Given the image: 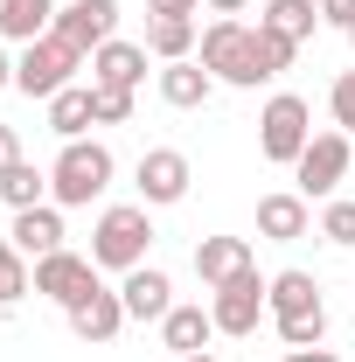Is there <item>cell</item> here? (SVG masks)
I'll list each match as a JSON object with an SVG mask.
<instances>
[{
  "mask_svg": "<svg viewBox=\"0 0 355 362\" xmlns=\"http://www.w3.org/2000/svg\"><path fill=\"white\" fill-rule=\"evenodd\" d=\"M209 90H216V77H209L195 56H181V63H161V98H168L175 112H195V105H209Z\"/></svg>",
  "mask_w": 355,
  "mask_h": 362,
  "instance_id": "cell-19",
  "label": "cell"
},
{
  "mask_svg": "<svg viewBox=\"0 0 355 362\" xmlns=\"http://www.w3.org/2000/svg\"><path fill=\"white\" fill-rule=\"evenodd\" d=\"M258 265L251 258V237H202L195 244V279L216 293V286H230V279H244V272Z\"/></svg>",
  "mask_w": 355,
  "mask_h": 362,
  "instance_id": "cell-15",
  "label": "cell"
},
{
  "mask_svg": "<svg viewBox=\"0 0 355 362\" xmlns=\"http://www.w3.org/2000/svg\"><path fill=\"white\" fill-rule=\"evenodd\" d=\"M0 202H7V209H35V202H49V168H35V160L21 153V160L0 175Z\"/></svg>",
  "mask_w": 355,
  "mask_h": 362,
  "instance_id": "cell-23",
  "label": "cell"
},
{
  "mask_svg": "<svg viewBox=\"0 0 355 362\" xmlns=\"http://www.w3.org/2000/svg\"><path fill=\"white\" fill-rule=\"evenodd\" d=\"M28 293H35V272L14 251V237H0V307H14V300H28Z\"/></svg>",
  "mask_w": 355,
  "mask_h": 362,
  "instance_id": "cell-25",
  "label": "cell"
},
{
  "mask_svg": "<svg viewBox=\"0 0 355 362\" xmlns=\"http://www.w3.org/2000/svg\"><path fill=\"white\" fill-rule=\"evenodd\" d=\"M327 112H334V133L355 139V70H342L334 77V90H327Z\"/></svg>",
  "mask_w": 355,
  "mask_h": 362,
  "instance_id": "cell-28",
  "label": "cell"
},
{
  "mask_svg": "<svg viewBox=\"0 0 355 362\" xmlns=\"http://www.w3.org/2000/svg\"><path fill=\"white\" fill-rule=\"evenodd\" d=\"M320 21L349 35V28H355V0H320Z\"/></svg>",
  "mask_w": 355,
  "mask_h": 362,
  "instance_id": "cell-29",
  "label": "cell"
},
{
  "mask_svg": "<svg viewBox=\"0 0 355 362\" xmlns=\"http://www.w3.org/2000/svg\"><path fill=\"white\" fill-rule=\"evenodd\" d=\"M139 77H146V42H112L91 56V84H119V90H139Z\"/></svg>",
  "mask_w": 355,
  "mask_h": 362,
  "instance_id": "cell-17",
  "label": "cell"
},
{
  "mask_svg": "<svg viewBox=\"0 0 355 362\" xmlns=\"http://www.w3.org/2000/svg\"><path fill=\"white\" fill-rule=\"evenodd\" d=\"M188 181H195V168H188V153L181 146H146L133 168V188L146 209H175L181 195H188Z\"/></svg>",
  "mask_w": 355,
  "mask_h": 362,
  "instance_id": "cell-9",
  "label": "cell"
},
{
  "mask_svg": "<svg viewBox=\"0 0 355 362\" xmlns=\"http://www.w3.org/2000/svg\"><path fill=\"white\" fill-rule=\"evenodd\" d=\"M63 320H70V334H77L84 349H105V341L126 334V300H119L112 286H91L77 307H63Z\"/></svg>",
  "mask_w": 355,
  "mask_h": 362,
  "instance_id": "cell-11",
  "label": "cell"
},
{
  "mask_svg": "<svg viewBox=\"0 0 355 362\" xmlns=\"http://www.w3.org/2000/svg\"><path fill=\"white\" fill-rule=\"evenodd\" d=\"M14 251L21 258H49V251H63V209L56 202H35V209H14Z\"/></svg>",
  "mask_w": 355,
  "mask_h": 362,
  "instance_id": "cell-16",
  "label": "cell"
},
{
  "mask_svg": "<svg viewBox=\"0 0 355 362\" xmlns=\"http://www.w3.org/2000/svg\"><path fill=\"white\" fill-rule=\"evenodd\" d=\"M112 175H119V160H112L105 139H63V153L49 160V202L56 209H91L112 188Z\"/></svg>",
  "mask_w": 355,
  "mask_h": 362,
  "instance_id": "cell-2",
  "label": "cell"
},
{
  "mask_svg": "<svg viewBox=\"0 0 355 362\" xmlns=\"http://www.w3.org/2000/svg\"><path fill=\"white\" fill-rule=\"evenodd\" d=\"M153 14H168V21H195L202 0H153Z\"/></svg>",
  "mask_w": 355,
  "mask_h": 362,
  "instance_id": "cell-30",
  "label": "cell"
},
{
  "mask_svg": "<svg viewBox=\"0 0 355 362\" xmlns=\"http://www.w3.org/2000/svg\"><path fill=\"white\" fill-rule=\"evenodd\" d=\"M119 300H126V320H153L161 327V320L175 314V279L161 265H133L119 279Z\"/></svg>",
  "mask_w": 355,
  "mask_h": 362,
  "instance_id": "cell-13",
  "label": "cell"
},
{
  "mask_svg": "<svg viewBox=\"0 0 355 362\" xmlns=\"http://www.w3.org/2000/svg\"><path fill=\"white\" fill-rule=\"evenodd\" d=\"M307 139H313V112H307V98H293V90L265 98V112H258V153H265L272 168H293V160L307 153Z\"/></svg>",
  "mask_w": 355,
  "mask_h": 362,
  "instance_id": "cell-6",
  "label": "cell"
},
{
  "mask_svg": "<svg viewBox=\"0 0 355 362\" xmlns=\"http://www.w3.org/2000/svg\"><path fill=\"white\" fill-rule=\"evenodd\" d=\"M202 7H209V14H244L251 0H202Z\"/></svg>",
  "mask_w": 355,
  "mask_h": 362,
  "instance_id": "cell-33",
  "label": "cell"
},
{
  "mask_svg": "<svg viewBox=\"0 0 355 362\" xmlns=\"http://www.w3.org/2000/svg\"><path fill=\"white\" fill-rule=\"evenodd\" d=\"M195 63L216 77V84H265V56H258V28L251 21H237V14H216L209 28H202V42H195Z\"/></svg>",
  "mask_w": 355,
  "mask_h": 362,
  "instance_id": "cell-3",
  "label": "cell"
},
{
  "mask_svg": "<svg viewBox=\"0 0 355 362\" xmlns=\"http://www.w3.org/2000/svg\"><path fill=\"white\" fill-rule=\"evenodd\" d=\"M181 362H216V356H181Z\"/></svg>",
  "mask_w": 355,
  "mask_h": 362,
  "instance_id": "cell-35",
  "label": "cell"
},
{
  "mask_svg": "<svg viewBox=\"0 0 355 362\" xmlns=\"http://www.w3.org/2000/svg\"><path fill=\"white\" fill-rule=\"evenodd\" d=\"M349 168H355V139L349 133H313L307 153L293 160V181H300L307 202H334V188H342Z\"/></svg>",
  "mask_w": 355,
  "mask_h": 362,
  "instance_id": "cell-7",
  "label": "cell"
},
{
  "mask_svg": "<svg viewBox=\"0 0 355 362\" xmlns=\"http://www.w3.org/2000/svg\"><path fill=\"white\" fill-rule=\"evenodd\" d=\"M349 49H355V28H349Z\"/></svg>",
  "mask_w": 355,
  "mask_h": 362,
  "instance_id": "cell-36",
  "label": "cell"
},
{
  "mask_svg": "<svg viewBox=\"0 0 355 362\" xmlns=\"http://www.w3.org/2000/svg\"><path fill=\"white\" fill-rule=\"evenodd\" d=\"M91 112H98V126H126V119H133V90L91 84Z\"/></svg>",
  "mask_w": 355,
  "mask_h": 362,
  "instance_id": "cell-27",
  "label": "cell"
},
{
  "mask_svg": "<svg viewBox=\"0 0 355 362\" xmlns=\"http://www.w3.org/2000/svg\"><path fill=\"white\" fill-rule=\"evenodd\" d=\"M307 230H313V202L300 195V188L258 195V237H272V244H300Z\"/></svg>",
  "mask_w": 355,
  "mask_h": 362,
  "instance_id": "cell-14",
  "label": "cell"
},
{
  "mask_svg": "<svg viewBox=\"0 0 355 362\" xmlns=\"http://www.w3.org/2000/svg\"><path fill=\"white\" fill-rule=\"evenodd\" d=\"M272 279H258V265L244 272V279H230V286H216V300H209V314H216V334H258V320L272 314Z\"/></svg>",
  "mask_w": 355,
  "mask_h": 362,
  "instance_id": "cell-8",
  "label": "cell"
},
{
  "mask_svg": "<svg viewBox=\"0 0 355 362\" xmlns=\"http://www.w3.org/2000/svg\"><path fill=\"white\" fill-rule=\"evenodd\" d=\"M14 160H21V139H14V126H0V175H7Z\"/></svg>",
  "mask_w": 355,
  "mask_h": 362,
  "instance_id": "cell-31",
  "label": "cell"
},
{
  "mask_svg": "<svg viewBox=\"0 0 355 362\" xmlns=\"http://www.w3.org/2000/svg\"><path fill=\"white\" fill-rule=\"evenodd\" d=\"M0 90H14V56L0 49Z\"/></svg>",
  "mask_w": 355,
  "mask_h": 362,
  "instance_id": "cell-34",
  "label": "cell"
},
{
  "mask_svg": "<svg viewBox=\"0 0 355 362\" xmlns=\"http://www.w3.org/2000/svg\"><path fill=\"white\" fill-rule=\"evenodd\" d=\"M91 126H98V112H91V84H70L49 98V133L56 139H84Z\"/></svg>",
  "mask_w": 355,
  "mask_h": 362,
  "instance_id": "cell-22",
  "label": "cell"
},
{
  "mask_svg": "<svg viewBox=\"0 0 355 362\" xmlns=\"http://www.w3.org/2000/svg\"><path fill=\"white\" fill-rule=\"evenodd\" d=\"M146 244H153V216H146V202H112V209H98V223H91V265L98 272H126L146 265Z\"/></svg>",
  "mask_w": 355,
  "mask_h": 362,
  "instance_id": "cell-4",
  "label": "cell"
},
{
  "mask_svg": "<svg viewBox=\"0 0 355 362\" xmlns=\"http://www.w3.org/2000/svg\"><path fill=\"white\" fill-rule=\"evenodd\" d=\"M209 334H216V314H209V307H181L175 300V314L161 320V341H168V356H202V349H209Z\"/></svg>",
  "mask_w": 355,
  "mask_h": 362,
  "instance_id": "cell-18",
  "label": "cell"
},
{
  "mask_svg": "<svg viewBox=\"0 0 355 362\" xmlns=\"http://www.w3.org/2000/svg\"><path fill=\"white\" fill-rule=\"evenodd\" d=\"M320 237H327V244H342V251H355V202H349V195L320 202Z\"/></svg>",
  "mask_w": 355,
  "mask_h": 362,
  "instance_id": "cell-26",
  "label": "cell"
},
{
  "mask_svg": "<svg viewBox=\"0 0 355 362\" xmlns=\"http://www.w3.org/2000/svg\"><path fill=\"white\" fill-rule=\"evenodd\" d=\"M286 362H342L334 349H286Z\"/></svg>",
  "mask_w": 355,
  "mask_h": 362,
  "instance_id": "cell-32",
  "label": "cell"
},
{
  "mask_svg": "<svg viewBox=\"0 0 355 362\" xmlns=\"http://www.w3.org/2000/svg\"><path fill=\"white\" fill-rule=\"evenodd\" d=\"M258 28H272V35H286V42L300 49L320 28V0H265V14H258Z\"/></svg>",
  "mask_w": 355,
  "mask_h": 362,
  "instance_id": "cell-21",
  "label": "cell"
},
{
  "mask_svg": "<svg viewBox=\"0 0 355 362\" xmlns=\"http://www.w3.org/2000/svg\"><path fill=\"white\" fill-rule=\"evenodd\" d=\"M195 42H202V28H195V21H168V14H153V21H146V56H161V63L195 56Z\"/></svg>",
  "mask_w": 355,
  "mask_h": 362,
  "instance_id": "cell-24",
  "label": "cell"
},
{
  "mask_svg": "<svg viewBox=\"0 0 355 362\" xmlns=\"http://www.w3.org/2000/svg\"><path fill=\"white\" fill-rule=\"evenodd\" d=\"M56 28V0H0V42H42Z\"/></svg>",
  "mask_w": 355,
  "mask_h": 362,
  "instance_id": "cell-20",
  "label": "cell"
},
{
  "mask_svg": "<svg viewBox=\"0 0 355 362\" xmlns=\"http://www.w3.org/2000/svg\"><path fill=\"white\" fill-rule=\"evenodd\" d=\"M91 286H98V265H91V258H77L70 244H63V251H49V258H35V293H42V300H56V307H77Z\"/></svg>",
  "mask_w": 355,
  "mask_h": 362,
  "instance_id": "cell-12",
  "label": "cell"
},
{
  "mask_svg": "<svg viewBox=\"0 0 355 362\" xmlns=\"http://www.w3.org/2000/svg\"><path fill=\"white\" fill-rule=\"evenodd\" d=\"M49 35H63L77 56H98L119 35V0H70V7H56V28Z\"/></svg>",
  "mask_w": 355,
  "mask_h": 362,
  "instance_id": "cell-10",
  "label": "cell"
},
{
  "mask_svg": "<svg viewBox=\"0 0 355 362\" xmlns=\"http://www.w3.org/2000/svg\"><path fill=\"white\" fill-rule=\"evenodd\" d=\"M91 56H77V49L63 42V35H42V42H28L21 56H14V90L21 98H56V90H70L77 84V70H84Z\"/></svg>",
  "mask_w": 355,
  "mask_h": 362,
  "instance_id": "cell-5",
  "label": "cell"
},
{
  "mask_svg": "<svg viewBox=\"0 0 355 362\" xmlns=\"http://www.w3.org/2000/svg\"><path fill=\"white\" fill-rule=\"evenodd\" d=\"M272 334L286 349H320L327 341V300L313 272H272Z\"/></svg>",
  "mask_w": 355,
  "mask_h": 362,
  "instance_id": "cell-1",
  "label": "cell"
}]
</instances>
